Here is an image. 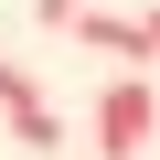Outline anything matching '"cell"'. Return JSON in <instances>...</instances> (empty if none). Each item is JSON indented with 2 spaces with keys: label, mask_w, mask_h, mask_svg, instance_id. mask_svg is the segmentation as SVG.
<instances>
[{
  "label": "cell",
  "mask_w": 160,
  "mask_h": 160,
  "mask_svg": "<svg viewBox=\"0 0 160 160\" xmlns=\"http://www.w3.org/2000/svg\"><path fill=\"white\" fill-rule=\"evenodd\" d=\"M149 64H160V11H149Z\"/></svg>",
  "instance_id": "5"
},
{
  "label": "cell",
  "mask_w": 160,
  "mask_h": 160,
  "mask_svg": "<svg viewBox=\"0 0 160 160\" xmlns=\"http://www.w3.org/2000/svg\"><path fill=\"white\" fill-rule=\"evenodd\" d=\"M0 118H11V139H22V149H64V118L43 107V86H32L22 64H0Z\"/></svg>",
  "instance_id": "2"
},
{
  "label": "cell",
  "mask_w": 160,
  "mask_h": 160,
  "mask_svg": "<svg viewBox=\"0 0 160 160\" xmlns=\"http://www.w3.org/2000/svg\"><path fill=\"white\" fill-rule=\"evenodd\" d=\"M160 139V86H149V75H118V86L96 96V149L107 160H139Z\"/></svg>",
  "instance_id": "1"
},
{
  "label": "cell",
  "mask_w": 160,
  "mask_h": 160,
  "mask_svg": "<svg viewBox=\"0 0 160 160\" xmlns=\"http://www.w3.org/2000/svg\"><path fill=\"white\" fill-rule=\"evenodd\" d=\"M75 11H86V0H32V22H43V32H75Z\"/></svg>",
  "instance_id": "4"
},
{
  "label": "cell",
  "mask_w": 160,
  "mask_h": 160,
  "mask_svg": "<svg viewBox=\"0 0 160 160\" xmlns=\"http://www.w3.org/2000/svg\"><path fill=\"white\" fill-rule=\"evenodd\" d=\"M75 43H96V53H118V64H149V11L128 22V11H75Z\"/></svg>",
  "instance_id": "3"
}]
</instances>
